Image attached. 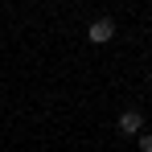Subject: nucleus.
<instances>
[{
	"label": "nucleus",
	"mask_w": 152,
	"mask_h": 152,
	"mask_svg": "<svg viewBox=\"0 0 152 152\" xmlns=\"http://www.w3.org/2000/svg\"><path fill=\"white\" fill-rule=\"evenodd\" d=\"M111 37H115V21H111V17L91 21V29H86V41H91V45H107Z\"/></svg>",
	"instance_id": "f257e3e1"
},
{
	"label": "nucleus",
	"mask_w": 152,
	"mask_h": 152,
	"mask_svg": "<svg viewBox=\"0 0 152 152\" xmlns=\"http://www.w3.org/2000/svg\"><path fill=\"white\" fill-rule=\"evenodd\" d=\"M119 132H124V136H140V132H144V115H140L136 107H127L124 115H119Z\"/></svg>",
	"instance_id": "f03ea898"
},
{
	"label": "nucleus",
	"mask_w": 152,
	"mask_h": 152,
	"mask_svg": "<svg viewBox=\"0 0 152 152\" xmlns=\"http://www.w3.org/2000/svg\"><path fill=\"white\" fill-rule=\"evenodd\" d=\"M140 152H152V132H140Z\"/></svg>",
	"instance_id": "7ed1b4c3"
}]
</instances>
